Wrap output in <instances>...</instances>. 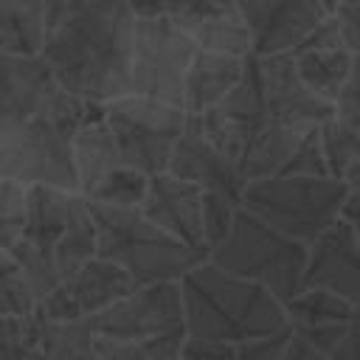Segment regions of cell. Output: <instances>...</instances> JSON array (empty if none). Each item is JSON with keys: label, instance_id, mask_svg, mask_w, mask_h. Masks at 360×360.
Wrapping results in <instances>:
<instances>
[{"label": "cell", "instance_id": "6da1fadb", "mask_svg": "<svg viewBox=\"0 0 360 360\" xmlns=\"http://www.w3.org/2000/svg\"><path fill=\"white\" fill-rule=\"evenodd\" d=\"M42 62L59 87L90 107L132 96L129 62L135 14L118 0H56L45 6Z\"/></svg>", "mask_w": 360, "mask_h": 360}, {"label": "cell", "instance_id": "7a4b0ae2", "mask_svg": "<svg viewBox=\"0 0 360 360\" xmlns=\"http://www.w3.org/2000/svg\"><path fill=\"white\" fill-rule=\"evenodd\" d=\"M11 256L39 307L62 281L96 259V222L87 200L56 188H28L25 231Z\"/></svg>", "mask_w": 360, "mask_h": 360}, {"label": "cell", "instance_id": "3957f363", "mask_svg": "<svg viewBox=\"0 0 360 360\" xmlns=\"http://www.w3.org/2000/svg\"><path fill=\"white\" fill-rule=\"evenodd\" d=\"M186 335L239 346L287 332V315L264 287L222 273L211 262L180 278Z\"/></svg>", "mask_w": 360, "mask_h": 360}, {"label": "cell", "instance_id": "277c9868", "mask_svg": "<svg viewBox=\"0 0 360 360\" xmlns=\"http://www.w3.org/2000/svg\"><path fill=\"white\" fill-rule=\"evenodd\" d=\"M87 205L96 222V256L124 270L135 287L180 281L188 270L208 262V253L180 245L152 225L141 208Z\"/></svg>", "mask_w": 360, "mask_h": 360}, {"label": "cell", "instance_id": "5b68a950", "mask_svg": "<svg viewBox=\"0 0 360 360\" xmlns=\"http://www.w3.org/2000/svg\"><path fill=\"white\" fill-rule=\"evenodd\" d=\"M349 188L332 177H267L248 183L242 208L281 236L312 248L343 219Z\"/></svg>", "mask_w": 360, "mask_h": 360}, {"label": "cell", "instance_id": "8992f818", "mask_svg": "<svg viewBox=\"0 0 360 360\" xmlns=\"http://www.w3.org/2000/svg\"><path fill=\"white\" fill-rule=\"evenodd\" d=\"M309 248L281 236L245 208L236 211L231 233L208 253V262L222 273L264 287L281 307L301 292Z\"/></svg>", "mask_w": 360, "mask_h": 360}, {"label": "cell", "instance_id": "52a82bcc", "mask_svg": "<svg viewBox=\"0 0 360 360\" xmlns=\"http://www.w3.org/2000/svg\"><path fill=\"white\" fill-rule=\"evenodd\" d=\"M82 124L37 118L0 129V180L22 188H56L79 194L73 135Z\"/></svg>", "mask_w": 360, "mask_h": 360}, {"label": "cell", "instance_id": "ba28073f", "mask_svg": "<svg viewBox=\"0 0 360 360\" xmlns=\"http://www.w3.org/2000/svg\"><path fill=\"white\" fill-rule=\"evenodd\" d=\"M101 118L110 127L124 166L143 177L166 172L172 149L186 129V112L172 104H160L141 96H124L101 107Z\"/></svg>", "mask_w": 360, "mask_h": 360}, {"label": "cell", "instance_id": "9c48e42d", "mask_svg": "<svg viewBox=\"0 0 360 360\" xmlns=\"http://www.w3.org/2000/svg\"><path fill=\"white\" fill-rule=\"evenodd\" d=\"M197 48L169 17H135L129 84L132 96L183 110V82Z\"/></svg>", "mask_w": 360, "mask_h": 360}, {"label": "cell", "instance_id": "30bf717a", "mask_svg": "<svg viewBox=\"0 0 360 360\" xmlns=\"http://www.w3.org/2000/svg\"><path fill=\"white\" fill-rule=\"evenodd\" d=\"M96 110L70 98L42 56H0V129L37 118L84 124Z\"/></svg>", "mask_w": 360, "mask_h": 360}, {"label": "cell", "instance_id": "8fae6325", "mask_svg": "<svg viewBox=\"0 0 360 360\" xmlns=\"http://www.w3.org/2000/svg\"><path fill=\"white\" fill-rule=\"evenodd\" d=\"M87 323L107 343H138L186 335L180 281L135 287L129 295H124Z\"/></svg>", "mask_w": 360, "mask_h": 360}, {"label": "cell", "instance_id": "7c38bea8", "mask_svg": "<svg viewBox=\"0 0 360 360\" xmlns=\"http://www.w3.org/2000/svg\"><path fill=\"white\" fill-rule=\"evenodd\" d=\"M242 20L250 31L253 56H292L307 34L332 11L321 0H242Z\"/></svg>", "mask_w": 360, "mask_h": 360}, {"label": "cell", "instance_id": "4fadbf2b", "mask_svg": "<svg viewBox=\"0 0 360 360\" xmlns=\"http://www.w3.org/2000/svg\"><path fill=\"white\" fill-rule=\"evenodd\" d=\"M132 290L135 284L124 270L96 256L84 267H79L68 281H62L37 307V312L51 323H84L110 309Z\"/></svg>", "mask_w": 360, "mask_h": 360}, {"label": "cell", "instance_id": "5bb4252c", "mask_svg": "<svg viewBox=\"0 0 360 360\" xmlns=\"http://www.w3.org/2000/svg\"><path fill=\"white\" fill-rule=\"evenodd\" d=\"M270 124H281L298 132H309L335 118V107L315 98L298 79L292 56L256 59Z\"/></svg>", "mask_w": 360, "mask_h": 360}, {"label": "cell", "instance_id": "9a60e30c", "mask_svg": "<svg viewBox=\"0 0 360 360\" xmlns=\"http://www.w3.org/2000/svg\"><path fill=\"white\" fill-rule=\"evenodd\" d=\"M166 174L197 186L205 194H222L233 202L242 205V191H245V180L239 174V166L231 163L225 155H219L200 132L194 115L186 118V129L177 138Z\"/></svg>", "mask_w": 360, "mask_h": 360}, {"label": "cell", "instance_id": "2e32d148", "mask_svg": "<svg viewBox=\"0 0 360 360\" xmlns=\"http://www.w3.org/2000/svg\"><path fill=\"white\" fill-rule=\"evenodd\" d=\"M301 290H326L360 312V245L343 219L309 248Z\"/></svg>", "mask_w": 360, "mask_h": 360}, {"label": "cell", "instance_id": "e0dca14e", "mask_svg": "<svg viewBox=\"0 0 360 360\" xmlns=\"http://www.w3.org/2000/svg\"><path fill=\"white\" fill-rule=\"evenodd\" d=\"M141 214L180 245L208 253L202 239V191L172 174L149 177L146 197L138 205Z\"/></svg>", "mask_w": 360, "mask_h": 360}, {"label": "cell", "instance_id": "ac0fdd59", "mask_svg": "<svg viewBox=\"0 0 360 360\" xmlns=\"http://www.w3.org/2000/svg\"><path fill=\"white\" fill-rule=\"evenodd\" d=\"M248 59L197 51L186 70V82H183V112L202 115L219 107L233 93V87L242 82Z\"/></svg>", "mask_w": 360, "mask_h": 360}, {"label": "cell", "instance_id": "d6986e66", "mask_svg": "<svg viewBox=\"0 0 360 360\" xmlns=\"http://www.w3.org/2000/svg\"><path fill=\"white\" fill-rule=\"evenodd\" d=\"M73 166H76L79 197L84 200H90L96 188L124 166L118 143L101 118V107L73 135Z\"/></svg>", "mask_w": 360, "mask_h": 360}, {"label": "cell", "instance_id": "ffe728a7", "mask_svg": "<svg viewBox=\"0 0 360 360\" xmlns=\"http://www.w3.org/2000/svg\"><path fill=\"white\" fill-rule=\"evenodd\" d=\"M45 6L42 0L0 3V56H39L45 45Z\"/></svg>", "mask_w": 360, "mask_h": 360}, {"label": "cell", "instance_id": "44dd1931", "mask_svg": "<svg viewBox=\"0 0 360 360\" xmlns=\"http://www.w3.org/2000/svg\"><path fill=\"white\" fill-rule=\"evenodd\" d=\"M307 132L281 127V124H267L259 135L250 138L242 160H239V174L245 183H256V180H267L281 174L284 163L290 160V155L295 152V146L301 143Z\"/></svg>", "mask_w": 360, "mask_h": 360}, {"label": "cell", "instance_id": "7402d4cb", "mask_svg": "<svg viewBox=\"0 0 360 360\" xmlns=\"http://www.w3.org/2000/svg\"><path fill=\"white\" fill-rule=\"evenodd\" d=\"M292 62H295V73H298L301 84H304L315 98H321V101H326V104L335 107L340 90H343L346 82H349L354 56H352L349 51L338 48V51L295 53Z\"/></svg>", "mask_w": 360, "mask_h": 360}, {"label": "cell", "instance_id": "603a6c76", "mask_svg": "<svg viewBox=\"0 0 360 360\" xmlns=\"http://www.w3.org/2000/svg\"><path fill=\"white\" fill-rule=\"evenodd\" d=\"M287 326L295 329H321V326H349L357 318V309L343 298L326 290H301L284 304Z\"/></svg>", "mask_w": 360, "mask_h": 360}, {"label": "cell", "instance_id": "cb8c5ba5", "mask_svg": "<svg viewBox=\"0 0 360 360\" xmlns=\"http://www.w3.org/2000/svg\"><path fill=\"white\" fill-rule=\"evenodd\" d=\"M107 340L90 323H51L42 326V360H104Z\"/></svg>", "mask_w": 360, "mask_h": 360}, {"label": "cell", "instance_id": "d4e9b609", "mask_svg": "<svg viewBox=\"0 0 360 360\" xmlns=\"http://www.w3.org/2000/svg\"><path fill=\"white\" fill-rule=\"evenodd\" d=\"M42 326L39 312L0 318V360H42Z\"/></svg>", "mask_w": 360, "mask_h": 360}, {"label": "cell", "instance_id": "484cf974", "mask_svg": "<svg viewBox=\"0 0 360 360\" xmlns=\"http://www.w3.org/2000/svg\"><path fill=\"white\" fill-rule=\"evenodd\" d=\"M318 135L329 177L343 183L349 172L360 163V135L352 127H346L340 118H329L323 127H318Z\"/></svg>", "mask_w": 360, "mask_h": 360}, {"label": "cell", "instance_id": "4316f807", "mask_svg": "<svg viewBox=\"0 0 360 360\" xmlns=\"http://www.w3.org/2000/svg\"><path fill=\"white\" fill-rule=\"evenodd\" d=\"M37 312L31 284L11 253H0V318Z\"/></svg>", "mask_w": 360, "mask_h": 360}, {"label": "cell", "instance_id": "83f0119b", "mask_svg": "<svg viewBox=\"0 0 360 360\" xmlns=\"http://www.w3.org/2000/svg\"><path fill=\"white\" fill-rule=\"evenodd\" d=\"M28 188L0 180V253H11L25 231Z\"/></svg>", "mask_w": 360, "mask_h": 360}, {"label": "cell", "instance_id": "f1b7e54d", "mask_svg": "<svg viewBox=\"0 0 360 360\" xmlns=\"http://www.w3.org/2000/svg\"><path fill=\"white\" fill-rule=\"evenodd\" d=\"M186 335H169L138 343H107L104 360H180Z\"/></svg>", "mask_w": 360, "mask_h": 360}, {"label": "cell", "instance_id": "f546056e", "mask_svg": "<svg viewBox=\"0 0 360 360\" xmlns=\"http://www.w3.org/2000/svg\"><path fill=\"white\" fill-rule=\"evenodd\" d=\"M242 205L222 197V194H205L202 191V239L208 253L231 233V225L236 219V211Z\"/></svg>", "mask_w": 360, "mask_h": 360}, {"label": "cell", "instance_id": "4dcf8cb0", "mask_svg": "<svg viewBox=\"0 0 360 360\" xmlns=\"http://www.w3.org/2000/svg\"><path fill=\"white\" fill-rule=\"evenodd\" d=\"M276 177H329L318 129H309V132L301 138V143L295 146V152H292L290 160L284 163L281 174H276Z\"/></svg>", "mask_w": 360, "mask_h": 360}, {"label": "cell", "instance_id": "1f68e13d", "mask_svg": "<svg viewBox=\"0 0 360 360\" xmlns=\"http://www.w3.org/2000/svg\"><path fill=\"white\" fill-rule=\"evenodd\" d=\"M335 118H340L346 127H352L360 135V56H354L349 82L335 101Z\"/></svg>", "mask_w": 360, "mask_h": 360}, {"label": "cell", "instance_id": "d6a6232c", "mask_svg": "<svg viewBox=\"0 0 360 360\" xmlns=\"http://www.w3.org/2000/svg\"><path fill=\"white\" fill-rule=\"evenodd\" d=\"M332 17L338 20L343 48L360 56V3H332Z\"/></svg>", "mask_w": 360, "mask_h": 360}, {"label": "cell", "instance_id": "836d02e7", "mask_svg": "<svg viewBox=\"0 0 360 360\" xmlns=\"http://www.w3.org/2000/svg\"><path fill=\"white\" fill-rule=\"evenodd\" d=\"M343 48V39H340V28H338V20L332 17V11L307 34V39L298 45L295 53H309V51H338ZM346 51V48H343ZM292 53V56H295Z\"/></svg>", "mask_w": 360, "mask_h": 360}, {"label": "cell", "instance_id": "e575fe53", "mask_svg": "<svg viewBox=\"0 0 360 360\" xmlns=\"http://www.w3.org/2000/svg\"><path fill=\"white\" fill-rule=\"evenodd\" d=\"M287 340H290V329H287V332H278V335H273V338L239 343L233 360H281Z\"/></svg>", "mask_w": 360, "mask_h": 360}, {"label": "cell", "instance_id": "d590c367", "mask_svg": "<svg viewBox=\"0 0 360 360\" xmlns=\"http://www.w3.org/2000/svg\"><path fill=\"white\" fill-rule=\"evenodd\" d=\"M233 354H236V346L200 340V338H188V335L180 349V360H233Z\"/></svg>", "mask_w": 360, "mask_h": 360}, {"label": "cell", "instance_id": "8d00e7d4", "mask_svg": "<svg viewBox=\"0 0 360 360\" xmlns=\"http://www.w3.org/2000/svg\"><path fill=\"white\" fill-rule=\"evenodd\" d=\"M326 360H360V326H357V318H354V323L349 326V332L343 335V340L335 346V352Z\"/></svg>", "mask_w": 360, "mask_h": 360}, {"label": "cell", "instance_id": "74e56055", "mask_svg": "<svg viewBox=\"0 0 360 360\" xmlns=\"http://www.w3.org/2000/svg\"><path fill=\"white\" fill-rule=\"evenodd\" d=\"M281 360H326V357H323L321 352H315L309 343H304L301 338H295V335L290 332V340H287V346H284Z\"/></svg>", "mask_w": 360, "mask_h": 360}, {"label": "cell", "instance_id": "f35d334b", "mask_svg": "<svg viewBox=\"0 0 360 360\" xmlns=\"http://www.w3.org/2000/svg\"><path fill=\"white\" fill-rule=\"evenodd\" d=\"M343 222L352 228V233L360 245V194H349L346 208H343Z\"/></svg>", "mask_w": 360, "mask_h": 360}, {"label": "cell", "instance_id": "ab89813d", "mask_svg": "<svg viewBox=\"0 0 360 360\" xmlns=\"http://www.w3.org/2000/svg\"><path fill=\"white\" fill-rule=\"evenodd\" d=\"M357 326H360V312H357Z\"/></svg>", "mask_w": 360, "mask_h": 360}]
</instances>
